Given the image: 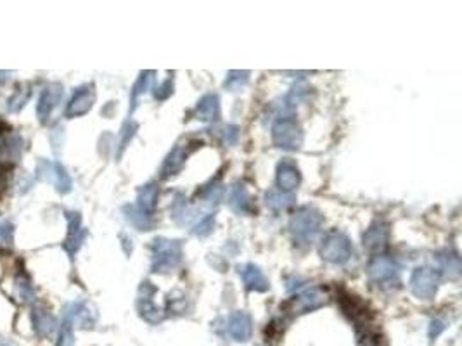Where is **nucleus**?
Segmentation results:
<instances>
[{"label":"nucleus","instance_id":"obj_1","mask_svg":"<svg viewBox=\"0 0 462 346\" xmlns=\"http://www.w3.org/2000/svg\"><path fill=\"white\" fill-rule=\"evenodd\" d=\"M322 225V215L317 212L316 208H310V206H303V208L298 209L293 217H291L289 221V231L293 234V239L296 241L301 246H306V244L313 243L317 234L320 231Z\"/></svg>","mask_w":462,"mask_h":346},{"label":"nucleus","instance_id":"obj_2","mask_svg":"<svg viewBox=\"0 0 462 346\" xmlns=\"http://www.w3.org/2000/svg\"><path fill=\"white\" fill-rule=\"evenodd\" d=\"M151 251H153V272L158 274L172 272L182 260V244L177 239L156 237L151 244Z\"/></svg>","mask_w":462,"mask_h":346},{"label":"nucleus","instance_id":"obj_3","mask_svg":"<svg viewBox=\"0 0 462 346\" xmlns=\"http://www.w3.org/2000/svg\"><path fill=\"white\" fill-rule=\"evenodd\" d=\"M272 141L279 149L296 151L303 144V130L294 120L279 118L272 127Z\"/></svg>","mask_w":462,"mask_h":346},{"label":"nucleus","instance_id":"obj_4","mask_svg":"<svg viewBox=\"0 0 462 346\" xmlns=\"http://www.w3.org/2000/svg\"><path fill=\"white\" fill-rule=\"evenodd\" d=\"M353 248L350 239L341 232H331L324 237L320 246V256L329 263L343 265L352 258Z\"/></svg>","mask_w":462,"mask_h":346},{"label":"nucleus","instance_id":"obj_5","mask_svg":"<svg viewBox=\"0 0 462 346\" xmlns=\"http://www.w3.org/2000/svg\"><path fill=\"white\" fill-rule=\"evenodd\" d=\"M440 284V275L437 270L429 267H417L414 268L412 275L409 279V287L412 294L419 299H431L434 298Z\"/></svg>","mask_w":462,"mask_h":346},{"label":"nucleus","instance_id":"obj_6","mask_svg":"<svg viewBox=\"0 0 462 346\" xmlns=\"http://www.w3.org/2000/svg\"><path fill=\"white\" fill-rule=\"evenodd\" d=\"M369 277L374 284L378 286L386 287L393 286V284H398V275H400V267L398 263L395 262L390 256H374L369 263Z\"/></svg>","mask_w":462,"mask_h":346},{"label":"nucleus","instance_id":"obj_7","mask_svg":"<svg viewBox=\"0 0 462 346\" xmlns=\"http://www.w3.org/2000/svg\"><path fill=\"white\" fill-rule=\"evenodd\" d=\"M37 173L40 178L50 182V184L56 188L57 192L61 194H68L73 188V182H71V177H69L68 170L57 161L52 163V161H47V159H40L37 165Z\"/></svg>","mask_w":462,"mask_h":346},{"label":"nucleus","instance_id":"obj_8","mask_svg":"<svg viewBox=\"0 0 462 346\" xmlns=\"http://www.w3.org/2000/svg\"><path fill=\"white\" fill-rule=\"evenodd\" d=\"M96 103V91L92 85H83L73 92L68 106H66V118H79L87 115Z\"/></svg>","mask_w":462,"mask_h":346},{"label":"nucleus","instance_id":"obj_9","mask_svg":"<svg viewBox=\"0 0 462 346\" xmlns=\"http://www.w3.org/2000/svg\"><path fill=\"white\" fill-rule=\"evenodd\" d=\"M154 293H156V289L151 286V282H144L141 287V294H139V299H137L139 315H141L144 321L149 322V324H158V322H161L163 318L161 310L158 308V305L153 299Z\"/></svg>","mask_w":462,"mask_h":346},{"label":"nucleus","instance_id":"obj_10","mask_svg":"<svg viewBox=\"0 0 462 346\" xmlns=\"http://www.w3.org/2000/svg\"><path fill=\"white\" fill-rule=\"evenodd\" d=\"M325 303H328V293L322 287H310V289L303 291L298 296H294L291 305H293L294 313H306L320 308Z\"/></svg>","mask_w":462,"mask_h":346},{"label":"nucleus","instance_id":"obj_11","mask_svg":"<svg viewBox=\"0 0 462 346\" xmlns=\"http://www.w3.org/2000/svg\"><path fill=\"white\" fill-rule=\"evenodd\" d=\"M63 99V87L59 83H50L40 92V99L37 104V116L42 123H45L56 110L57 104Z\"/></svg>","mask_w":462,"mask_h":346},{"label":"nucleus","instance_id":"obj_12","mask_svg":"<svg viewBox=\"0 0 462 346\" xmlns=\"http://www.w3.org/2000/svg\"><path fill=\"white\" fill-rule=\"evenodd\" d=\"M23 141L18 134L11 132V134L2 135L0 137V166L4 168H13L14 165L21 158Z\"/></svg>","mask_w":462,"mask_h":346},{"label":"nucleus","instance_id":"obj_13","mask_svg":"<svg viewBox=\"0 0 462 346\" xmlns=\"http://www.w3.org/2000/svg\"><path fill=\"white\" fill-rule=\"evenodd\" d=\"M66 219H68V236H66L63 246L69 256H75V253L80 250L81 243L85 241L87 231L81 227L80 213L68 212L66 213Z\"/></svg>","mask_w":462,"mask_h":346},{"label":"nucleus","instance_id":"obj_14","mask_svg":"<svg viewBox=\"0 0 462 346\" xmlns=\"http://www.w3.org/2000/svg\"><path fill=\"white\" fill-rule=\"evenodd\" d=\"M229 336L239 343H246L253 334V321L246 312H234L227 322Z\"/></svg>","mask_w":462,"mask_h":346},{"label":"nucleus","instance_id":"obj_15","mask_svg":"<svg viewBox=\"0 0 462 346\" xmlns=\"http://www.w3.org/2000/svg\"><path fill=\"white\" fill-rule=\"evenodd\" d=\"M66 317L71 318L73 325H79L83 329H92L97 322V313L88 303L75 301L66 308Z\"/></svg>","mask_w":462,"mask_h":346},{"label":"nucleus","instance_id":"obj_16","mask_svg":"<svg viewBox=\"0 0 462 346\" xmlns=\"http://www.w3.org/2000/svg\"><path fill=\"white\" fill-rule=\"evenodd\" d=\"M301 175L298 166L289 159H282L277 165V185L282 192H291L300 185Z\"/></svg>","mask_w":462,"mask_h":346},{"label":"nucleus","instance_id":"obj_17","mask_svg":"<svg viewBox=\"0 0 462 346\" xmlns=\"http://www.w3.org/2000/svg\"><path fill=\"white\" fill-rule=\"evenodd\" d=\"M238 272L243 279L244 287L248 291H256V293H265L269 289V281L265 279L263 272L253 263H246V265H239Z\"/></svg>","mask_w":462,"mask_h":346},{"label":"nucleus","instance_id":"obj_18","mask_svg":"<svg viewBox=\"0 0 462 346\" xmlns=\"http://www.w3.org/2000/svg\"><path fill=\"white\" fill-rule=\"evenodd\" d=\"M388 236H390L388 225L383 224V221H376L364 234V248L367 251H381L386 248Z\"/></svg>","mask_w":462,"mask_h":346},{"label":"nucleus","instance_id":"obj_19","mask_svg":"<svg viewBox=\"0 0 462 346\" xmlns=\"http://www.w3.org/2000/svg\"><path fill=\"white\" fill-rule=\"evenodd\" d=\"M32 324L35 333L40 338H50L54 334V330H56V318L45 308H40V306H35L32 310Z\"/></svg>","mask_w":462,"mask_h":346},{"label":"nucleus","instance_id":"obj_20","mask_svg":"<svg viewBox=\"0 0 462 346\" xmlns=\"http://www.w3.org/2000/svg\"><path fill=\"white\" fill-rule=\"evenodd\" d=\"M229 206H231L232 212L238 213V215H246V213H250L251 201L246 185L241 184V182L232 185L231 192H229Z\"/></svg>","mask_w":462,"mask_h":346},{"label":"nucleus","instance_id":"obj_21","mask_svg":"<svg viewBox=\"0 0 462 346\" xmlns=\"http://www.w3.org/2000/svg\"><path fill=\"white\" fill-rule=\"evenodd\" d=\"M185 158H187V153H185L184 146H175V149L168 154V158L165 159L161 166V177L168 178L172 175H177L184 166Z\"/></svg>","mask_w":462,"mask_h":346},{"label":"nucleus","instance_id":"obj_22","mask_svg":"<svg viewBox=\"0 0 462 346\" xmlns=\"http://www.w3.org/2000/svg\"><path fill=\"white\" fill-rule=\"evenodd\" d=\"M219 116V97L207 94L200 99L196 106V118L200 122H213Z\"/></svg>","mask_w":462,"mask_h":346},{"label":"nucleus","instance_id":"obj_23","mask_svg":"<svg viewBox=\"0 0 462 346\" xmlns=\"http://www.w3.org/2000/svg\"><path fill=\"white\" fill-rule=\"evenodd\" d=\"M158 201V185L154 182L142 185L137 194V208H141L144 213L151 215L154 212V206Z\"/></svg>","mask_w":462,"mask_h":346},{"label":"nucleus","instance_id":"obj_24","mask_svg":"<svg viewBox=\"0 0 462 346\" xmlns=\"http://www.w3.org/2000/svg\"><path fill=\"white\" fill-rule=\"evenodd\" d=\"M123 213H125V219L132 227H135L137 231H149L153 227V220H151V215L144 213L141 208L137 206H125L123 208Z\"/></svg>","mask_w":462,"mask_h":346},{"label":"nucleus","instance_id":"obj_25","mask_svg":"<svg viewBox=\"0 0 462 346\" xmlns=\"http://www.w3.org/2000/svg\"><path fill=\"white\" fill-rule=\"evenodd\" d=\"M265 203L272 212H282L294 203V196L291 192H282V190H270L265 194Z\"/></svg>","mask_w":462,"mask_h":346},{"label":"nucleus","instance_id":"obj_26","mask_svg":"<svg viewBox=\"0 0 462 346\" xmlns=\"http://www.w3.org/2000/svg\"><path fill=\"white\" fill-rule=\"evenodd\" d=\"M438 262H440L441 270H444L445 277L449 279H457L461 275V260L459 256L454 255V253H445V255L438 256Z\"/></svg>","mask_w":462,"mask_h":346},{"label":"nucleus","instance_id":"obj_27","mask_svg":"<svg viewBox=\"0 0 462 346\" xmlns=\"http://www.w3.org/2000/svg\"><path fill=\"white\" fill-rule=\"evenodd\" d=\"M30 96H32V88H30V85L21 83L16 91H14V94L11 96V99L7 100V110L11 113H18L19 110H23V106L28 103Z\"/></svg>","mask_w":462,"mask_h":346},{"label":"nucleus","instance_id":"obj_28","mask_svg":"<svg viewBox=\"0 0 462 346\" xmlns=\"http://www.w3.org/2000/svg\"><path fill=\"white\" fill-rule=\"evenodd\" d=\"M14 291H16V296L19 301H23V303L32 301L35 296L33 287H32V284H30V279L26 277V275H18L16 281H14Z\"/></svg>","mask_w":462,"mask_h":346},{"label":"nucleus","instance_id":"obj_29","mask_svg":"<svg viewBox=\"0 0 462 346\" xmlns=\"http://www.w3.org/2000/svg\"><path fill=\"white\" fill-rule=\"evenodd\" d=\"M248 80H250V71H239V69H234V71H229L227 79L224 81V87L227 88V91L236 92L239 91L241 87H244V85L248 83Z\"/></svg>","mask_w":462,"mask_h":346},{"label":"nucleus","instance_id":"obj_30","mask_svg":"<svg viewBox=\"0 0 462 346\" xmlns=\"http://www.w3.org/2000/svg\"><path fill=\"white\" fill-rule=\"evenodd\" d=\"M153 71H144L141 76H139L137 83L134 85V91H132V110L135 108V103H137V99L141 96L146 94L147 91H149L151 83H153Z\"/></svg>","mask_w":462,"mask_h":346},{"label":"nucleus","instance_id":"obj_31","mask_svg":"<svg viewBox=\"0 0 462 346\" xmlns=\"http://www.w3.org/2000/svg\"><path fill=\"white\" fill-rule=\"evenodd\" d=\"M73 329H75V325H73L71 318L64 315L63 324H61L59 328V336H57L56 346H73V343H75V334H73Z\"/></svg>","mask_w":462,"mask_h":346},{"label":"nucleus","instance_id":"obj_32","mask_svg":"<svg viewBox=\"0 0 462 346\" xmlns=\"http://www.w3.org/2000/svg\"><path fill=\"white\" fill-rule=\"evenodd\" d=\"M191 208L185 203V197L178 196L172 208V219L175 220L177 224H187L189 219H191Z\"/></svg>","mask_w":462,"mask_h":346},{"label":"nucleus","instance_id":"obj_33","mask_svg":"<svg viewBox=\"0 0 462 346\" xmlns=\"http://www.w3.org/2000/svg\"><path fill=\"white\" fill-rule=\"evenodd\" d=\"M213 229H215V215H213V213H209V215H204L203 219H200V221L194 225L192 234L197 237H207L212 234Z\"/></svg>","mask_w":462,"mask_h":346},{"label":"nucleus","instance_id":"obj_34","mask_svg":"<svg viewBox=\"0 0 462 346\" xmlns=\"http://www.w3.org/2000/svg\"><path fill=\"white\" fill-rule=\"evenodd\" d=\"M219 137L222 139V142L227 144V146H234L239 137V128L236 125H224L219 130Z\"/></svg>","mask_w":462,"mask_h":346},{"label":"nucleus","instance_id":"obj_35","mask_svg":"<svg viewBox=\"0 0 462 346\" xmlns=\"http://www.w3.org/2000/svg\"><path fill=\"white\" fill-rule=\"evenodd\" d=\"M224 196V188L220 184H213L204 190V201L208 204H216Z\"/></svg>","mask_w":462,"mask_h":346},{"label":"nucleus","instance_id":"obj_36","mask_svg":"<svg viewBox=\"0 0 462 346\" xmlns=\"http://www.w3.org/2000/svg\"><path fill=\"white\" fill-rule=\"evenodd\" d=\"M14 241V227L9 221L0 224V246H11Z\"/></svg>","mask_w":462,"mask_h":346},{"label":"nucleus","instance_id":"obj_37","mask_svg":"<svg viewBox=\"0 0 462 346\" xmlns=\"http://www.w3.org/2000/svg\"><path fill=\"white\" fill-rule=\"evenodd\" d=\"M173 92V80L168 79L166 81H163L160 87L156 88V92H154V97H156L158 100H165L166 97L172 96Z\"/></svg>","mask_w":462,"mask_h":346},{"label":"nucleus","instance_id":"obj_38","mask_svg":"<svg viewBox=\"0 0 462 346\" xmlns=\"http://www.w3.org/2000/svg\"><path fill=\"white\" fill-rule=\"evenodd\" d=\"M445 329V324L441 321H433L429 325V338L431 340H434V338H438L441 334V330Z\"/></svg>","mask_w":462,"mask_h":346},{"label":"nucleus","instance_id":"obj_39","mask_svg":"<svg viewBox=\"0 0 462 346\" xmlns=\"http://www.w3.org/2000/svg\"><path fill=\"white\" fill-rule=\"evenodd\" d=\"M364 346H378V345H376V343H374V341H367V343H366V345H364Z\"/></svg>","mask_w":462,"mask_h":346},{"label":"nucleus","instance_id":"obj_40","mask_svg":"<svg viewBox=\"0 0 462 346\" xmlns=\"http://www.w3.org/2000/svg\"><path fill=\"white\" fill-rule=\"evenodd\" d=\"M0 346H11V345L6 343V341H2V343H0Z\"/></svg>","mask_w":462,"mask_h":346}]
</instances>
